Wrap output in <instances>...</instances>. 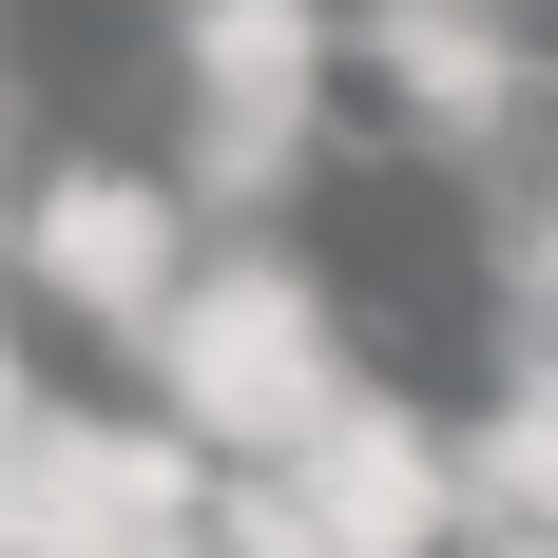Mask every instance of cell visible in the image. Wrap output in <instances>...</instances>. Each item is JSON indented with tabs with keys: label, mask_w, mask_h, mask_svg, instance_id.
<instances>
[{
	"label": "cell",
	"mask_w": 558,
	"mask_h": 558,
	"mask_svg": "<svg viewBox=\"0 0 558 558\" xmlns=\"http://www.w3.org/2000/svg\"><path fill=\"white\" fill-rule=\"evenodd\" d=\"M155 424H193V444H231L251 482L270 462H308L347 424V347H328V289L289 270V251H231V270H193V308H173L155 347Z\"/></svg>",
	"instance_id": "obj_1"
},
{
	"label": "cell",
	"mask_w": 558,
	"mask_h": 558,
	"mask_svg": "<svg viewBox=\"0 0 558 558\" xmlns=\"http://www.w3.org/2000/svg\"><path fill=\"white\" fill-rule=\"evenodd\" d=\"M39 289L97 308L116 347H155L173 308H193V193H173V173H58L39 193Z\"/></svg>",
	"instance_id": "obj_2"
},
{
	"label": "cell",
	"mask_w": 558,
	"mask_h": 558,
	"mask_svg": "<svg viewBox=\"0 0 558 558\" xmlns=\"http://www.w3.org/2000/svg\"><path fill=\"white\" fill-rule=\"evenodd\" d=\"M289 482H308V501H328L366 558H424V539H462V444L424 424V404H386V386H347V424L289 462Z\"/></svg>",
	"instance_id": "obj_3"
},
{
	"label": "cell",
	"mask_w": 558,
	"mask_h": 558,
	"mask_svg": "<svg viewBox=\"0 0 558 558\" xmlns=\"http://www.w3.org/2000/svg\"><path fill=\"white\" fill-rule=\"evenodd\" d=\"M366 77L404 97V135H444V155H501L539 58L501 39V0H386V20H366Z\"/></svg>",
	"instance_id": "obj_4"
},
{
	"label": "cell",
	"mask_w": 558,
	"mask_h": 558,
	"mask_svg": "<svg viewBox=\"0 0 558 558\" xmlns=\"http://www.w3.org/2000/svg\"><path fill=\"white\" fill-rule=\"evenodd\" d=\"M328 77V0H193V97L213 116H308Z\"/></svg>",
	"instance_id": "obj_5"
},
{
	"label": "cell",
	"mask_w": 558,
	"mask_h": 558,
	"mask_svg": "<svg viewBox=\"0 0 558 558\" xmlns=\"http://www.w3.org/2000/svg\"><path fill=\"white\" fill-rule=\"evenodd\" d=\"M462 520H482V539H558V366H520V386L462 424Z\"/></svg>",
	"instance_id": "obj_6"
},
{
	"label": "cell",
	"mask_w": 558,
	"mask_h": 558,
	"mask_svg": "<svg viewBox=\"0 0 558 558\" xmlns=\"http://www.w3.org/2000/svg\"><path fill=\"white\" fill-rule=\"evenodd\" d=\"M482 289H501V328L558 366V173H520V193H501V251H482Z\"/></svg>",
	"instance_id": "obj_7"
},
{
	"label": "cell",
	"mask_w": 558,
	"mask_h": 558,
	"mask_svg": "<svg viewBox=\"0 0 558 558\" xmlns=\"http://www.w3.org/2000/svg\"><path fill=\"white\" fill-rule=\"evenodd\" d=\"M213 558H366V539H347V520L270 462V482H231V501H213Z\"/></svg>",
	"instance_id": "obj_8"
},
{
	"label": "cell",
	"mask_w": 558,
	"mask_h": 558,
	"mask_svg": "<svg viewBox=\"0 0 558 558\" xmlns=\"http://www.w3.org/2000/svg\"><path fill=\"white\" fill-rule=\"evenodd\" d=\"M289 155H308V116H213V135H193V193H213V213H270Z\"/></svg>",
	"instance_id": "obj_9"
},
{
	"label": "cell",
	"mask_w": 558,
	"mask_h": 558,
	"mask_svg": "<svg viewBox=\"0 0 558 558\" xmlns=\"http://www.w3.org/2000/svg\"><path fill=\"white\" fill-rule=\"evenodd\" d=\"M482 558H558V539H482Z\"/></svg>",
	"instance_id": "obj_10"
},
{
	"label": "cell",
	"mask_w": 558,
	"mask_h": 558,
	"mask_svg": "<svg viewBox=\"0 0 558 558\" xmlns=\"http://www.w3.org/2000/svg\"><path fill=\"white\" fill-rule=\"evenodd\" d=\"M193 558H213V539H193Z\"/></svg>",
	"instance_id": "obj_11"
}]
</instances>
